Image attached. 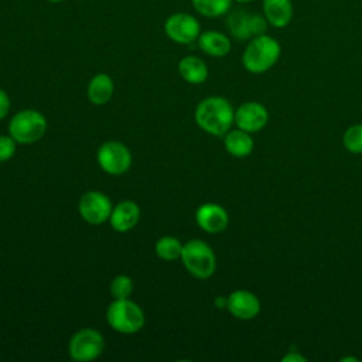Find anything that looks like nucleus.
<instances>
[{
	"instance_id": "11",
	"label": "nucleus",
	"mask_w": 362,
	"mask_h": 362,
	"mask_svg": "<svg viewBox=\"0 0 362 362\" xmlns=\"http://www.w3.org/2000/svg\"><path fill=\"white\" fill-rule=\"evenodd\" d=\"M267 122L269 112L259 102H245L235 110V124L247 133H256L262 130Z\"/></svg>"
},
{
	"instance_id": "10",
	"label": "nucleus",
	"mask_w": 362,
	"mask_h": 362,
	"mask_svg": "<svg viewBox=\"0 0 362 362\" xmlns=\"http://www.w3.org/2000/svg\"><path fill=\"white\" fill-rule=\"evenodd\" d=\"M79 215L90 225L105 223L112 214V202L100 191H88L79 199Z\"/></svg>"
},
{
	"instance_id": "20",
	"label": "nucleus",
	"mask_w": 362,
	"mask_h": 362,
	"mask_svg": "<svg viewBox=\"0 0 362 362\" xmlns=\"http://www.w3.org/2000/svg\"><path fill=\"white\" fill-rule=\"evenodd\" d=\"M233 0H191L194 10L208 18L222 17L229 13Z\"/></svg>"
},
{
	"instance_id": "6",
	"label": "nucleus",
	"mask_w": 362,
	"mask_h": 362,
	"mask_svg": "<svg viewBox=\"0 0 362 362\" xmlns=\"http://www.w3.org/2000/svg\"><path fill=\"white\" fill-rule=\"evenodd\" d=\"M226 27L235 40L249 41L253 37L266 34L269 23L263 14L238 8L228 13Z\"/></svg>"
},
{
	"instance_id": "16",
	"label": "nucleus",
	"mask_w": 362,
	"mask_h": 362,
	"mask_svg": "<svg viewBox=\"0 0 362 362\" xmlns=\"http://www.w3.org/2000/svg\"><path fill=\"white\" fill-rule=\"evenodd\" d=\"M197 41H198L199 49L204 54H206L209 57H215V58L228 55L232 48V42H230L229 37L216 30H208V31L201 33Z\"/></svg>"
},
{
	"instance_id": "23",
	"label": "nucleus",
	"mask_w": 362,
	"mask_h": 362,
	"mask_svg": "<svg viewBox=\"0 0 362 362\" xmlns=\"http://www.w3.org/2000/svg\"><path fill=\"white\" fill-rule=\"evenodd\" d=\"M133 291V281L126 274L116 276L110 283V294L116 300L122 298H130V294Z\"/></svg>"
},
{
	"instance_id": "15",
	"label": "nucleus",
	"mask_w": 362,
	"mask_h": 362,
	"mask_svg": "<svg viewBox=\"0 0 362 362\" xmlns=\"http://www.w3.org/2000/svg\"><path fill=\"white\" fill-rule=\"evenodd\" d=\"M140 221V208L134 201L119 202L110 214L109 222L116 232H127L133 229Z\"/></svg>"
},
{
	"instance_id": "1",
	"label": "nucleus",
	"mask_w": 362,
	"mask_h": 362,
	"mask_svg": "<svg viewBox=\"0 0 362 362\" xmlns=\"http://www.w3.org/2000/svg\"><path fill=\"white\" fill-rule=\"evenodd\" d=\"M194 119L204 132L216 137H223L235 123V110L228 99L222 96H209L197 105Z\"/></svg>"
},
{
	"instance_id": "22",
	"label": "nucleus",
	"mask_w": 362,
	"mask_h": 362,
	"mask_svg": "<svg viewBox=\"0 0 362 362\" xmlns=\"http://www.w3.org/2000/svg\"><path fill=\"white\" fill-rule=\"evenodd\" d=\"M344 147L354 154H362V123L349 126L342 136Z\"/></svg>"
},
{
	"instance_id": "4",
	"label": "nucleus",
	"mask_w": 362,
	"mask_h": 362,
	"mask_svg": "<svg viewBox=\"0 0 362 362\" xmlns=\"http://www.w3.org/2000/svg\"><path fill=\"white\" fill-rule=\"evenodd\" d=\"M106 321L117 332L136 334L144 327V313L130 298H115L107 307Z\"/></svg>"
},
{
	"instance_id": "12",
	"label": "nucleus",
	"mask_w": 362,
	"mask_h": 362,
	"mask_svg": "<svg viewBox=\"0 0 362 362\" xmlns=\"http://www.w3.org/2000/svg\"><path fill=\"white\" fill-rule=\"evenodd\" d=\"M226 310L235 318L249 321L260 313V300L249 290H235L228 296Z\"/></svg>"
},
{
	"instance_id": "19",
	"label": "nucleus",
	"mask_w": 362,
	"mask_h": 362,
	"mask_svg": "<svg viewBox=\"0 0 362 362\" xmlns=\"http://www.w3.org/2000/svg\"><path fill=\"white\" fill-rule=\"evenodd\" d=\"M115 86L113 81L107 74H96L88 85V98L93 105H105L110 100Z\"/></svg>"
},
{
	"instance_id": "5",
	"label": "nucleus",
	"mask_w": 362,
	"mask_h": 362,
	"mask_svg": "<svg viewBox=\"0 0 362 362\" xmlns=\"http://www.w3.org/2000/svg\"><path fill=\"white\" fill-rule=\"evenodd\" d=\"M47 130V119L34 109H24L16 113L8 123V134L20 144L38 141Z\"/></svg>"
},
{
	"instance_id": "29",
	"label": "nucleus",
	"mask_w": 362,
	"mask_h": 362,
	"mask_svg": "<svg viewBox=\"0 0 362 362\" xmlns=\"http://www.w3.org/2000/svg\"><path fill=\"white\" fill-rule=\"evenodd\" d=\"M341 361L345 362V361H358V359H356V358H352V356H348V358H342Z\"/></svg>"
},
{
	"instance_id": "9",
	"label": "nucleus",
	"mask_w": 362,
	"mask_h": 362,
	"mask_svg": "<svg viewBox=\"0 0 362 362\" xmlns=\"http://www.w3.org/2000/svg\"><path fill=\"white\" fill-rule=\"evenodd\" d=\"M165 35L177 44H192L201 34L199 21L188 13H174L164 21Z\"/></svg>"
},
{
	"instance_id": "26",
	"label": "nucleus",
	"mask_w": 362,
	"mask_h": 362,
	"mask_svg": "<svg viewBox=\"0 0 362 362\" xmlns=\"http://www.w3.org/2000/svg\"><path fill=\"white\" fill-rule=\"evenodd\" d=\"M281 361H284V362H305L307 359H305V356H303V355L298 354L297 351H296V352L290 351L287 355H284V356L281 358Z\"/></svg>"
},
{
	"instance_id": "30",
	"label": "nucleus",
	"mask_w": 362,
	"mask_h": 362,
	"mask_svg": "<svg viewBox=\"0 0 362 362\" xmlns=\"http://www.w3.org/2000/svg\"><path fill=\"white\" fill-rule=\"evenodd\" d=\"M47 1H49V3H59V1H62V0H47Z\"/></svg>"
},
{
	"instance_id": "17",
	"label": "nucleus",
	"mask_w": 362,
	"mask_h": 362,
	"mask_svg": "<svg viewBox=\"0 0 362 362\" xmlns=\"http://www.w3.org/2000/svg\"><path fill=\"white\" fill-rule=\"evenodd\" d=\"M223 146H225V150L230 156L243 158V157H247L253 151L255 141H253L250 133L238 127L235 130H229L223 136Z\"/></svg>"
},
{
	"instance_id": "13",
	"label": "nucleus",
	"mask_w": 362,
	"mask_h": 362,
	"mask_svg": "<svg viewBox=\"0 0 362 362\" xmlns=\"http://www.w3.org/2000/svg\"><path fill=\"white\" fill-rule=\"evenodd\" d=\"M195 219L198 226L208 233H219L225 230L229 223L226 209L214 202L202 204L195 212Z\"/></svg>"
},
{
	"instance_id": "3",
	"label": "nucleus",
	"mask_w": 362,
	"mask_h": 362,
	"mask_svg": "<svg viewBox=\"0 0 362 362\" xmlns=\"http://www.w3.org/2000/svg\"><path fill=\"white\" fill-rule=\"evenodd\" d=\"M180 259L189 274L197 279H209L215 273V253L212 247L201 239H191L184 243Z\"/></svg>"
},
{
	"instance_id": "14",
	"label": "nucleus",
	"mask_w": 362,
	"mask_h": 362,
	"mask_svg": "<svg viewBox=\"0 0 362 362\" xmlns=\"http://www.w3.org/2000/svg\"><path fill=\"white\" fill-rule=\"evenodd\" d=\"M263 16L274 28L287 27L294 16L293 0H262Z\"/></svg>"
},
{
	"instance_id": "18",
	"label": "nucleus",
	"mask_w": 362,
	"mask_h": 362,
	"mask_svg": "<svg viewBox=\"0 0 362 362\" xmlns=\"http://www.w3.org/2000/svg\"><path fill=\"white\" fill-rule=\"evenodd\" d=\"M178 72L181 78L192 85L204 83L208 78V66L204 59L197 55H187L178 62Z\"/></svg>"
},
{
	"instance_id": "27",
	"label": "nucleus",
	"mask_w": 362,
	"mask_h": 362,
	"mask_svg": "<svg viewBox=\"0 0 362 362\" xmlns=\"http://www.w3.org/2000/svg\"><path fill=\"white\" fill-rule=\"evenodd\" d=\"M214 304H215L216 308H226V305H228V297L218 296V297H215Z\"/></svg>"
},
{
	"instance_id": "2",
	"label": "nucleus",
	"mask_w": 362,
	"mask_h": 362,
	"mask_svg": "<svg viewBox=\"0 0 362 362\" xmlns=\"http://www.w3.org/2000/svg\"><path fill=\"white\" fill-rule=\"evenodd\" d=\"M280 55V42L272 35L262 34L249 40L242 54V64L250 74H264L277 64Z\"/></svg>"
},
{
	"instance_id": "7",
	"label": "nucleus",
	"mask_w": 362,
	"mask_h": 362,
	"mask_svg": "<svg viewBox=\"0 0 362 362\" xmlns=\"http://www.w3.org/2000/svg\"><path fill=\"white\" fill-rule=\"evenodd\" d=\"M105 348V339L102 334L93 328H82L76 331L68 345L71 359L78 362H89L96 359Z\"/></svg>"
},
{
	"instance_id": "8",
	"label": "nucleus",
	"mask_w": 362,
	"mask_h": 362,
	"mask_svg": "<svg viewBox=\"0 0 362 362\" xmlns=\"http://www.w3.org/2000/svg\"><path fill=\"white\" fill-rule=\"evenodd\" d=\"M100 168L110 175L124 174L132 165V153L120 141L103 143L96 154Z\"/></svg>"
},
{
	"instance_id": "21",
	"label": "nucleus",
	"mask_w": 362,
	"mask_h": 362,
	"mask_svg": "<svg viewBox=\"0 0 362 362\" xmlns=\"http://www.w3.org/2000/svg\"><path fill=\"white\" fill-rule=\"evenodd\" d=\"M181 252H182V243L174 236H161L156 242V255L165 262H173L175 259H180Z\"/></svg>"
},
{
	"instance_id": "24",
	"label": "nucleus",
	"mask_w": 362,
	"mask_h": 362,
	"mask_svg": "<svg viewBox=\"0 0 362 362\" xmlns=\"http://www.w3.org/2000/svg\"><path fill=\"white\" fill-rule=\"evenodd\" d=\"M17 141L8 134H0V163H4L10 160L16 154Z\"/></svg>"
},
{
	"instance_id": "25",
	"label": "nucleus",
	"mask_w": 362,
	"mask_h": 362,
	"mask_svg": "<svg viewBox=\"0 0 362 362\" xmlns=\"http://www.w3.org/2000/svg\"><path fill=\"white\" fill-rule=\"evenodd\" d=\"M10 110V98L6 90L0 89V120H3Z\"/></svg>"
},
{
	"instance_id": "28",
	"label": "nucleus",
	"mask_w": 362,
	"mask_h": 362,
	"mask_svg": "<svg viewBox=\"0 0 362 362\" xmlns=\"http://www.w3.org/2000/svg\"><path fill=\"white\" fill-rule=\"evenodd\" d=\"M233 1H236L239 4H247V3H252L253 0H233Z\"/></svg>"
}]
</instances>
